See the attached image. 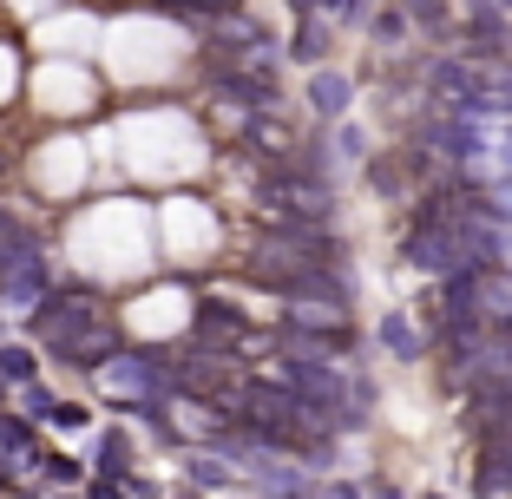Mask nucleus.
I'll list each match as a JSON object with an SVG mask.
<instances>
[{
  "label": "nucleus",
  "mask_w": 512,
  "mask_h": 499,
  "mask_svg": "<svg viewBox=\"0 0 512 499\" xmlns=\"http://www.w3.org/2000/svg\"><path fill=\"white\" fill-rule=\"evenodd\" d=\"M381 342H388L394 362H421V355H427V335L414 329L407 316H388V322H381Z\"/></svg>",
  "instance_id": "f257e3e1"
},
{
  "label": "nucleus",
  "mask_w": 512,
  "mask_h": 499,
  "mask_svg": "<svg viewBox=\"0 0 512 499\" xmlns=\"http://www.w3.org/2000/svg\"><path fill=\"white\" fill-rule=\"evenodd\" d=\"M316 106L329 112V119H342V112H348V79L342 73H322L316 79Z\"/></svg>",
  "instance_id": "f03ea898"
},
{
  "label": "nucleus",
  "mask_w": 512,
  "mask_h": 499,
  "mask_svg": "<svg viewBox=\"0 0 512 499\" xmlns=\"http://www.w3.org/2000/svg\"><path fill=\"white\" fill-rule=\"evenodd\" d=\"M407 7H414L421 20H447V0H407Z\"/></svg>",
  "instance_id": "7ed1b4c3"
},
{
  "label": "nucleus",
  "mask_w": 512,
  "mask_h": 499,
  "mask_svg": "<svg viewBox=\"0 0 512 499\" xmlns=\"http://www.w3.org/2000/svg\"><path fill=\"white\" fill-rule=\"evenodd\" d=\"M506 263H512V224H506Z\"/></svg>",
  "instance_id": "20e7f679"
},
{
  "label": "nucleus",
  "mask_w": 512,
  "mask_h": 499,
  "mask_svg": "<svg viewBox=\"0 0 512 499\" xmlns=\"http://www.w3.org/2000/svg\"><path fill=\"white\" fill-rule=\"evenodd\" d=\"M499 7H506V14H512V0H499Z\"/></svg>",
  "instance_id": "39448f33"
}]
</instances>
